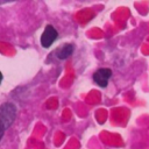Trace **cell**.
<instances>
[{
  "label": "cell",
  "instance_id": "1",
  "mask_svg": "<svg viewBox=\"0 0 149 149\" xmlns=\"http://www.w3.org/2000/svg\"><path fill=\"white\" fill-rule=\"evenodd\" d=\"M16 118V106L13 102H5L0 106V141L5 132L13 125Z\"/></svg>",
  "mask_w": 149,
  "mask_h": 149
},
{
  "label": "cell",
  "instance_id": "2",
  "mask_svg": "<svg viewBox=\"0 0 149 149\" xmlns=\"http://www.w3.org/2000/svg\"><path fill=\"white\" fill-rule=\"evenodd\" d=\"M111 77H112V70H111V69H108V68H100V69H98V70L93 73L92 79H93V81H94L98 86H100V87H106Z\"/></svg>",
  "mask_w": 149,
  "mask_h": 149
},
{
  "label": "cell",
  "instance_id": "3",
  "mask_svg": "<svg viewBox=\"0 0 149 149\" xmlns=\"http://www.w3.org/2000/svg\"><path fill=\"white\" fill-rule=\"evenodd\" d=\"M58 37V33L57 30L54 28V26L48 24L44 28V31L41 35V44L43 48H49Z\"/></svg>",
  "mask_w": 149,
  "mask_h": 149
},
{
  "label": "cell",
  "instance_id": "4",
  "mask_svg": "<svg viewBox=\"0 0 149 149\" xmlns=\"http://www.w3.org/2000/svg\"><path fill=\"white\" fill-rule=\"evenodd\" d=\"M73 49H74L73 44L66 43V44L62 45L61 48L56 49V50H55V55H56V57H57L58 59H62V61H63V59H66L69 56H71V54L73 52Z\"/></svg>",
  "mask_w": 149,
  "mask_h": 149
},
{
  "label": "cell",
  "instance_id": "5",
  "mask_svg": "<svg viewBox=\"0 0 149 149\" xmlns=\"http://www.w3.org/2000/svg\"><path fill=\"white\" fill-rule=\"evenodd\" d=\"M2 79H3V76H2V73H1V71H0V84H1Z\"/></svg>",
  "mask_w": 149,
  "mask_h": 149
}]
</instances>
